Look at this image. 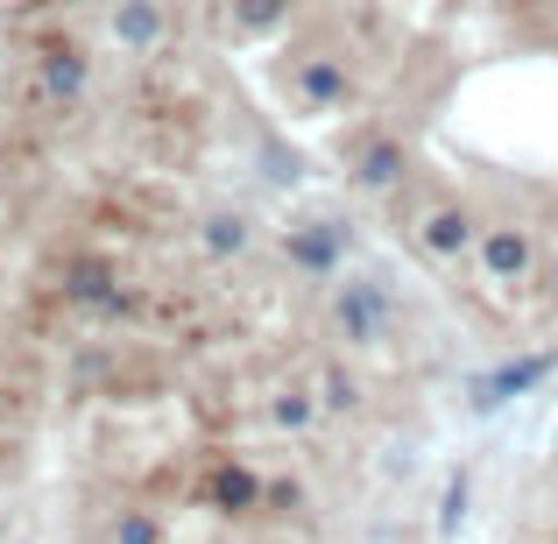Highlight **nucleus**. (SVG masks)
I'll use <instances>...</instances> for the list:
<instances>
[]
</instances>
